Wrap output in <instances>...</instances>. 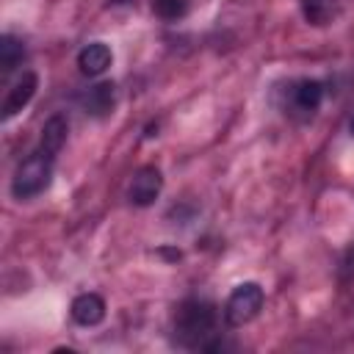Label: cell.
<instances>
[{"label":"cell","instance_id":"cell-1","mask_svg":"<svg viewBox=\"0 0 354 354\" xmlns=\"http://www.w3.org/2000/svg\"><path fill=\"white\" fill-rule=\"evenodd\" d=\"M216 326V310L210 301H183L174 315V337L185 348H205V337L213 335Z\"/></svg>","mask_w":354,"mask_h":354},{"label":"cell","instance_id":"cell-2","mask_svg":"<svg viewBox=\"0 0 354 354\" xmlns=\"http://www.w3.org/2000/svg\"><path fill=\"white\" fill-rule=\"evenodd\" d=\"M50 180H53V155L39 149L17 166L11 180V194L17 199H33L50 185Z\"/></svg>","mask_w":354,"mask_h":354},{"label":"cell","instance_id":"cell-3","mask_svg":"<svg viewBox=\"0 0 354 354\" xmlns=\"http://www.w3.org/2000/svg\"><path fill=\"white\" fill-rule=\"evenodd\" d=\"M263 301H266V293L257 282H241L224 304V321L230 326H243L260 313Z\"/></svg>","mask_w":354,"mask_h":354},{"label":"cell","instance_id":"cell-4","mask_svg":"<svg viewBox=\"0 0 354 354\" xmlns=\"http://www.w3.org/2000/svg\"><path fill=\"white\" fill-rule=\"evenodd\" d=\"M160 188H163L160 171H158L155 166H141V169L133 174L130 185H127V199H130L136 207H147V205H152V202L158 199Z\"/></svg>","mask_w":354,"mask_h":354},{"label":"cell","instance_id":"cell-5","mask_svg":"<svg viewBox=\"0 0 354 354\" xmlns=\"http://www.w3.org/2000/svg\"><path fill=\"white\" fill-rule=\"evenodd\" d=\"M36 86H39V77L36 72H22V77L8 88L6 94V102H3V119H11L14 113H19L36 94Z\"/></svg>","mask_w":354,"mask_h":354},{"label":"cell","instance_id":"cell-6","mask_svg":"<svg viewBox=\"0 0 354 354\" xmlns=\"http://www.w3.org/2000/svg\"><path fill=\"white\" fill-rule=\"evenodd\" d=\"M69 313H72V321L75 324H80V326H97L105 318V301L97 293H80V296H75Z\"/></svg>","mask_w":354,"mask_h":354},{"label":"cell","instance_id":"cell-7","mask_svg":"<svg viewBox=\"0 0 354 354\" xmlns=\"http://www.w3.org/2000/svg\"><path fill=\"white\" fill-rule=\"evenodd\" d=\"M111 61H113L111 47L102 44V41H91V44H86V47L77 53V66H80V72L88 75V77L102 75V72L111 66Z\"/></svg>","mask_w":354,"mask_h":354},{"label":"cell","instance_id":"cell-8","mask_svg":"<svg viewBox=\"0 0 354 354\" xmlns=\"http://www.w3.org/2000/svg\"><path fill=\"white\" fill-rule=\"evenodd\" d=\"M290 94H293V108L310 116L318 111V105L324 100V86L318 80H299Z\"/></svg>","mask_w":354,"mask_h":354},{"label":"cell","instance_id":"cell-9","mask_svg":"<svg viewBox=\"0 0 354 354\" xmlns=\"http://www.w3.org/2000/svg\"><path fill=\"white\" fill-rule=\"evenodd\" d=\"M113 102H116V86L113 83H97L83 97L86 111L94 113V116H108L113 111Z\"/></svg>","mask_w":354,"mask_h":354},{"label":"cell","instance_id":"cell-10","mask_svg":"<svg viewBox=\"0 0 354 354\" xmlns=\"http://www.w3.org/2000/svg\"><path fill=\"white\" fill-rule=\"evenodd\" d=\"M66 133H69V124H66V119L64 116H50L47 122H44V130H41V149L47 152V155H58L61 152V147L66 144Z\"/></svg>","mask_w":354,"mask_h":354},{"label":"cell","instance_id":"cell-11","mask_svg":"<svg viewBox=\"0 0 354 354\" xmlns=\"http://www.w3.org/2000/svg\"><path fill=\"white\" fill-rule=\"evenodd\" d=\"M340 11V0H301V14L310 25H329Z\"/></svg>","mask_w":354,"mask_h":354},{"label":"cell","instance_id":"cell-12","mask_svg":"<svg viewBox=\"0 0 354 354\" xmlns=\"http://www.w3.org/2000/svg\"><path fill=\"white\" fill-rule=\"evenodd\" d=\"M22 55H25L22 41H19L17 36L6 33V36L0 39V66H3V75H8V72L22 61Z\"/></svg>","mask_w":354,"mask_h":354},{"label":"cell","instance_id":"cell-13","mask_svg":"<svg viewBox=\"0 0 354 354\" xmlns=\"http://www.w3.org/2000/svg\"><path fill=\"white\" fill-rule=\"evenodd\" d=\"M152 11L160 19H180L188 11V0H152Z\"/></svg>","mask_w":354,"mask_h":354},{"label":"cell","instance_id":"cell-14","mask_svg":"<svg viewBox=\"0 0 354 354\" xmlns=\"http://www.w3.org/2000/svg\"><path fill=\"white\" fill-rule=\"evenodd\" d=\"M348 130H351V136H354V119H351V122H348Z\"/></svg>","mask_w":354,"mask_h":354}]
</instances>
